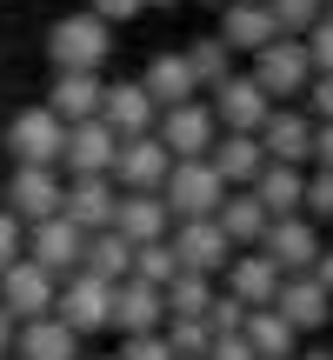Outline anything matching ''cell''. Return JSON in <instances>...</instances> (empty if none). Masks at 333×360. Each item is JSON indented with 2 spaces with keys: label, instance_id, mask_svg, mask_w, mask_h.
<instances>
[{
  "label": "cell",
  "instance_id": "cell-1",
  "mask_svg": "<svg viewBox=\"0 0 333 360\" xmlns=\"http://www.w3.org/2000/svg\"><path fill=\"white\" fill-rule=\"evenodd\" d=\"M47 60H53V74H100V67L114 60V27L93 20L87 7L60 13V20L47 27Z\"/></svg>",
  "mask_w": 333,
  "mask_h": 360
},
{
  "label": "cell",
  "instance_id": "cell-2",
  "mask_svg": "<svg viewBox=\"0 0 333 360\" xmlns=\"http://www.w3.org/2000/svg\"><path fill=\"white\" fill-rule=\"evenodd\" d=\"M227 193H233V187L214 174V160H174L160 200H166V214H174V227H180V220H214Z\"/></svg>",
  "mask_w": 333,
  "mask_h": 360
},
{
  "label": "cell",
  "instance_id": "cell-3",
  "mask_svg": "<svg viewBox=\"0 0 333 360\" xmlns=\"http://www.w3.org/2000/svg\"><path fill=\"white\" fill-rule=\"evenodd\" d=\"M247 74L260 80V94H267L273 107H287V101H307V87H313V60H307V40H273V47H260L254 53V67Z\"/></svg>",
  "mask_w": 333,
  "mask_h": 360
},
{
  "label": "cell",
  "instance_id": "cell-4",
  "mask_svg": "<svg viewBox=\"0 0 333 360\" xmlns=\"http://www.w3.org/2000/svg\"><path fill=\"white\" fill-rule=\"evenodd\" d=\"M7 154H13V167H53V174H60V160H67V120L47 114V107H20V114L7 120Z\"/></svg>",
  "mask_w": 333,
  "mask_h": 360
},
{
  "label": "cell",
  "instance_id": "cell-5",
  "mask_svg": "<svg viewBox=\"0 0 333 360\" xmlns=\"http://www.w3.org/2000/svg\"><path fill=\"white\" fill-rule=\"evenodd\" d=\"M7 214L20 220V227L60 220L67 214V174H53V167H13V180H7Z\"/></svg>",
  "mask_w": 333,
  "mask_h": 360
},
{
  "label": "cell",
  "instance_id": "cell-6",
  "mask_svg": "<svg viewBox=\"0 0 333 360\" xmlns=\"http://www.w3.org/2000/svg\"><path fill=\"white\" fill-rule=\"evenodd\" d=\"M254 254H267L273 267L287 274V281H294V274H313V267H320V254H327V227H313L307 214L273 220V227H267V240H260Z\"/></svg>",
  "mask_w": 333,
  "mask_h": 360
},
{
  "label": "cell",
  "instance_id": "cell-7",
  "mask_svg": "<svg viewBox=\"0 0 333 360\" xmlns=\"http://www.w3.org/2000/svg\"><path fill=\"white\" fill-rule=\"evenodd\" d=\"M154 141L174 160H207V154H214V141H220V120H214V107H207V101H187V107H166V114H160Z\"/></svg>",
  "mask_w": 333,
  "mask_h": 360
},
{
  "label": "cell",
  "instance_id": "cell-8",
  "mask_svg": "<svg viewBox=\"0 0 333 360\" xmlns=\"http://www.w3.org/2000/svg\"><path fill=\"white\" fill-rule=\"evenodd\" d=\"M53 314H60L80 340H87V334H114V287L93 281V274H74V281H60Z\"/></svg>",
  "mask_w": 333,
  "mask_h": 360
},
{
  "label": "cell",
  "instance_id": "cell-9",
  "mask_svg": "<svg viewBox=\"0 0 333 360\" xmlns=\"http://www.w3.org/2000/svg\"><path fill=\"white\" fill-rule=\"evenodd\" d=\"M80 254H87V233H80L67 214L27 227V260H34L40 274H53V281H74V274H80Z\"/></svg>",
  "mask_w": 333,
  "mask_h": 360
},
{
  "label": "cell",
  "instance_id": "cell-10",
  "mask_svg": "<svg viewBox=\"0 0 333 360\" xmlns=\"http://www.w3.org/2000/svg\"><path fill=\"white\" fill-rule=\"evenodd\" d=\"M53 300H60V281H53V274H40L34 260H13V267L0 274V307H7L20 327H27V321H47Z\"/></svg>",
  "mask_w": 333,
  "mask_h": 360
},
{
  "label": "cell",
  "instance_id": "cell-11",
  "mask_svg": "<svg viewBox=\"0 0 333 360\" xmlns=\"http://www.w3.org/2000/svg\"><path fill=\"white\" fill-rule=\"evenodd\" d=\"M207 107H214L220 134H260V127H267V114H273V101L260 94L254 74H233L227 87H214V94H207Z\"/></svg>",
  "mask_w": 333,
  "mask_h": 360
},
{
  "label": "cell",
  "instance_id": "cell-12",
  "mask_svg": "<svg viewBox=\"0 0 333 360\" xmlns=\"http://www.w3.org/2000/svg\"><path fill=\"white\" fill-rule=\"evenodd\" d=\"M166 174H174V154H166L154 134L120 141V154H114V187H120V193H160Z\"/></svg>",
  "mask_w": 333,
  "mask_h": 360
},
{
  "label": "cell",
  "instance_id": "cell-13",
  "mask_svg": "<svg viewBox=\"0 0 333 360\" xmlns=\"http://www.w3.org/2000/svg\"><path fill=\"white\" fill-rule=\"evenodd\" d=\"M280 287H287V274L273 267L267 254H233V267L220 274V294H227V300H240L247 314L273 307V300H280Z\"/></svg>",
  "mask_w": 333,
  "mask_h": 360
},
{
  "label": "cell",
  "instance_id": "cell-14",
  "mask_svg": "<svg viewBox=\"0 0 333 360\" xmlns=\"http://www.w3.org/2000/svg\"><path fill=\"white\" fill-rule=\"evenodd\" d=\"M174 254H180V274H207V281H220V274L233 267V247H227V233H220L214 220H180L174 227Z\"/></svg>",
  "mask_w": 333,
  "mask_h": 360
},
{
  "label": "cell",
  "instance_id": "cell-15",
  "mask_svg": "<svg viewBox=\"0 0 333 360\" xmlns=\"http://www.w3.org/2000/svg\"><path fill=\"white\" fill-rule=\"evenodd\" d=\"M114 154H120V134L107 127V120H80V127H67V160H60V174H67V180L114 174Z\"/></svg>",
  "mask_w": 333,
  "mask_h": 360
},
{
  "label": "cell",
  "instance_id": "cell-16",
  "mask_svg": "<svg viewBox=\"0 0 333 360\" xmlns=\"http://www.w3.org/2000/svg\"><path fill=\"white\" fill-rule=\"evenodd\" d=\"M114 334L141 340V334H166V294L147 281H120L114 287Z\"/></svg>",
  "mask_w": 333,
  "mask_h": 360
},
{
  "label": "cell",
  "instance_id": "cell-17",
  "mask_svg": "<svg viewBox=\"0 0 333 360\" xmlns=\"http://www.w3.org/2000/svg\"><path fill=\"white\" fill-rule=\"evenodd\" d=\"M100 120L120 134V141H141V134L160 127V107L141 80H107V101H100Z\"/></svg>",
  "mask_w": 333,
  "mask_h": 360
},
{
  "label": "cell",
  "instance_id": "cell-18",
  "mask_svg": "<svg viewBox=\"0 0 333 360\" xmlns=\"http://www.w3.org/2000/svg\"><path fill=\"white\" fill-rule=\"evenodd\" d=\"M260 147H267L273 167H313V120L300 107H273L267 127H260Z\"/></svg>",
  "mask_w": 333,
  "mask_h": 360
},
{
  "label": "cell",
  "instance_id": "cell-19",
  "mask_svg": "<svg viewBox=\"0 0 333 360\" xmlns=\"http://www.w3.org/2000/svg\"><path fill=\"white\" fill-rule=\"evenodd\" d=\"M220 40H227L233 53H247V60H254L260 47H273V40H280V27H273L267 0H227V7H220Z\"/></svg>",
  "mask_w": 333,
  "mask_h": 360
},
{
  "label": "cell",
  "instance_id": "cell-20",
  "mask_svg": "<svg viewBox=\"0 0 333 360\" xmlns=\"http://www.w3.org/2000/svg\"><path fill=\"white\" fill-rule=\"evenodd\" d=\"M120 214V187L114 174H93V180H67V220H74L80 233H107Z\"/></svg>",
  "mask_w": 333,
  "mask_h": 360
},
{
  "label": "cell",
  "instance_id": "cell-21",
  "mask_svg": "<svg viewBox=\"0 0 333 360\" xmlns=\"http://www.w3.org/2000/svg\"><path fill=\"white\" fill-rule=\"evenodd\" d=\"M273 307H280V321L294 327L300 340H307V334H320V327L333 321V294L313 281V274H294V281L280 287V300H273Z\"/></svg>",
  "mask_w": 333,
  "mask_h": 360
},
{
  "label": "cell",
  "instance_id": "cell-22",
  "mask_svg": "<svg viewBox=\"0 0 333 360\" xmlns=\"http://www.w3.org/2000/svg\"><path fill=\"white\" fill-rule=\"evenodd\" d=\"M100 101H107V80L100 74H53L47 87V114H60L67 127H80V120H100Z\"/></svg>",
  "mask_w": 333,
  "mask_h": 360
},
{
  "label": "cell",
  "instance_id": "cell-23",
  "mask_svg": "<svg viewBox=\"0 0 333 360\" xmlns=\"http://www.w3.org/2000/svg\"><path fill=\"white\" fill-rule=\"evenodd\" d=\"M114 233L127 247H154L174 233V214H166L160 193H120V214H114Z\"/></svg>",
  "mask_w": 333,
  "mask_h": 360
},
{
  "label": "cell",
  "instance_id": "cell-24",
  "mask_svg": "<svg viewBox=\"0 0 333 360\" xmlns=\"http://www.w3.org/2000/svg\"><path fill=\"white\" fill-rule=\"evenodd\" d=\"M214 227L227 233V247H233V254H254V247L267 240V227H273V214H267V207H260L254 193L240 187V193H227V200H220V214H214Z\"/></svg>",
  "mask_w": 333,
  "mask_h": 360
},
{
  "label": "cell",
  "instance_id": "cell-25",
  "mask_svg": "<svg viewBox=\"0 0 333 360\" xmlns=\"http://www.w3.org/2000/svg\"><path fill=\"white\" fill-rule=\"evenodd\" d=\"M207 160H214V174L227 180L233 193H240V187H254V180L267 174V147H260V134H220Z\"/></svg>",
  "mask_w": 333,
  "mask_h": 360
},
{
  "label": "cell",
  "instance_id": "cell-26",
  "mask_svg": "<svg viewBox=\"0 0 333 360\" xmlns=\"http://www.w3.org/2000/svg\"><path fill=\"white\" fill-rule=\"evenodd\" d=\"M141 87L154 94V107H160V114H166V107H187V101H200V80H193L187 53H154V60L141 67Z\"/></svg>",
  "mask_w": 333,
  "mask_h": 360
},
{
  "label": "cell",
  "instance_id": "cell-27",
  "mask_svg": "<svg viewBox=\"0 0 333 360\" xmlns=\"http://www.w3.org/2000/svg\"><path fill=\"white\" fill-rule=\"evenodd\" d=\"M87 354V340L74 334V327L60 321V314H47V321H27L20 340H13V360H80Z\"/></svg>",
  "mask_w": 333,
  "mask_h": 360
},
{
  "label": "cell",
  "instance_id": "cell-28",
  "mask_svg": "<svg viewBox=\"0 0 333 360\" xmlns=\"http://www.w3.org/2000/svg\"><path fill=\"white\" fill-rule=\"evenodd\" d=\"M247 193H254L273 220H294L300 207H307V167H273V160H267V174H260Z\"/></svg>",
  "mask_w": 333,
  "mask_h": 360
},
{
  "label": "cell",
  "instance_id": "cell-29",
  "mask_svg": "<svg viewBox=\"0 0 333 360\" xmlns=\"http://www.w3.org/2000/svg\"><path fill=\"white\" fill-rule=\"evenodd\" d=\"M80 274H93V281H107V287L133 281V247L120 240L114 227H107V233H87V254H80Z\"/></svg>",
  "mask_w": 333,
  "mask_h": 360
},
{
  "label": "cell",
  "instance_id": "cell-30",
  "mask_svg": "<svg viewBox=\"0 0 333 360\" xmlns=\"http://www.w3.org/2000/svg\"><path fill=\"white\" fill-rule=\"evenodd\" d=\"M247 347H254L260 360H294L300 334L280 321V307H260V314H247Z\"/></svg>",
  "mask_w": 333,
  "mask_h": 360
},
{
  "label": "cell",
  "instance_id": "cell-31",
  "mask_svg": "<svg viewBox=\"0 0 333 360\" xmlns=\"http://www.w3.org/2000/svg\"><path fill=\"white\" fill-rule=\"evenodd\" d=\"M187 53V67H193V80H200V94H214V87H227L233 80V47L220 34H200L193 47H180Z\"/></svg>",
  "mask_w": 333,
  "mask_h": 360
},
{
  "label": "cell",
  "instance_id": "cell-32",
  "mask_svg": "<svg viewBox=\"0 0 333 360\" xmlns=\"http://www.w3.org/2000/svg\"><path fill=\"white\" fill-rule=\"evenodd\" d=\"M214 300H220V281H207V274H180V281L166 287V321H207Z\"/></svg>",
  "mask_w": 333,
  "mask_h": 360
},
{
  "label": "cell",
  "instance_id": "cell-33",
  "mask_svg": "<svg viewBox=\"0 0 333 360\" xmlns=\"http://www.w3.org/2000/svg\"><path fill=\"white\" fill-rule=\"evenodd\" d=\"M133 281H147V287H174L180 281V254H174V233L166 240H154V247H133Z\"/></svg>",
  "mask_w": 333,
  "mask_h": 360
},
{
  "label": "cell",
  "instance_id": "cell-34",
  "mask_svg": "<svg viewBox=\"0 0 333 360\" xmlns=\"http://www.w3.org/2000/svg\"><path fill=\"white\" fill-rule=\"evenodd\" d=\"M267 13H273V27H280L287 40H307L313 27L327 20V0H267Z\"/></svg>",
  "mask_w": 333,
  "mask_h": 360
},
{
  "label": "cell",
  "instance_id": "cell-35",
  "mask_svg": "<svg viewBox=\"0 0 333 360\" xmlns=\"http://www.w3.org/2000/svg\"><path fill=\"white\" fill-rule=\"evenodd\" d=\"M166 347H174V360H207L214 327H207V321H166Z\"/></svg>",
  "mask_w": 333,
  "mask_h": 360
},
{
  "label": "cell",
  "instance_id": "cell-36",
  "mask_svg": "<svg viewBox=\"0 0 333 360\" xmlns=\"http://www.w3.org/2000/svg\"><path fill=\"white\" fill-rule=\"evenodd\" d=\"M300 214L313 220V227H333V174L327 167H307V207Z\"/></svg>",
  "mask_w": 333,
  "mask_h": 360
},
{
  "label": "cell",
  "instance_id": "cell-37",
  "mask_svg": "<svg viewBox=\"0 0 333 360\" xmlns=\"http://www.w3.org/2000/svg\"><path fill=\"white\" fill-rule=\"evenodd\" d=\"M300 114L313 120V127H333V74H313L307 101H300Z\"/></svg>",
  "mask_w": 333,
  "mask_h": 360
},
{
  "label": "cell",
  "instance_id": "cell-38",
  "mask_svg": "<svg viewBox=\"0 0 333 360\" xmlns=\"http://www.w3.org/2000/svg\"><path fill=\"white\" fill-rule=\"evenodd\" d=\"M207 327H214V340H227V334H247V307L220 294L214 307H207Z\"/></svg>",
  "mask_w": 333,
  "mask_h": 360
},
{
  "label": "cell",
  "instance_id": "cell-39",
  "mask_svg": "<svg viewBox=\"0 0 333 360\" xmlns=\"http://www.w3.org/2000/svg\"><path fill=\"white\" fill-rule=\"evenodd\" d=\"M13 260H27V227L7 214V207H0V274H7Z\"/></svg>",
  "mask_w": 333,
  "mask_h": 360
},
{
  "label": "cell",
  "instance_id": "cell-40",
  "mask_svg": "<svg viewBox=\"0 0 333 360\" xmlns=\"http://www.w3.org/2000/svg\"><path fill=\"white\" fill-rule=\"evenodd\" d=\"M307 60H313V74H333V13L307 34Z\"/></svg>",
  "mask_w": 333,
  "mask_h": 360
},
{
  "label": "cell",
  "instance_id": "cell-41",
  "mask_svg": "<svg viewBox=\"0 0 333 360\" xmlns=\"http://www.w3.org/2000/svg\"><path fill=\"white\" fill-rule=\"evenodd\" d=\"M87 13H93V20H107V27H127L133 13H147V0H87Z\"/></svg>",
  "mask_w": 333,
  "mask_h": 360
},
{
  "label": "cell",
  "instance_id": "cell-42",
  "mask_svg": "<svg viewBox=\"0 0 333 360\" xmlns=\"http://www.w3.org/2000/svg\"><path fill=\"white\" fill-rule=\"evenodd\" d=\"M114 354H120V360H174V347H166V334H141V340H120Z\"/></svg>",
  "mask_w": 333,
  "mask_h": 360
},
{
  "label": "cell",
  "instance_id": "cell-43",
  "mask_svg": "<svg viewBox=\"0 0 333 360\" xmlns=\"http://www.w3.org/2000/svg\"><path fill=\"white\" fill-rule=\"evenodd\" d=\"M207 360H260V354L247 347V334H227V340H214V347H207Z\"/></svg>",
  "mask_w": 333,
  "mask_h": 360
},
{
  "label": "cell",
  "instance_id": "cell-44",
  "mask_svg": "<svg viewBox=\"0 0 333 360\" xmlns=\"http://www.w3.org/2000/svg\"><path fill=\"white\" fill-rule=\"evenodd\" d=\"M313 167L333 174V127H313Z\"/></svg>",
  "mask_w": 333,
  "mask_h": 360
},
{
  "label": "cell",
  "instance_id": "cell-45",
  "mask_svg": "<svg viewBox=\"0 0 333 360\" xmlns=\"http://www.w3.org/2000/svg\"><path fill=\"white\" fill-rule=\"evenodd\" d=\"M13 340H20V321L0 307V360H13Z\"/></svg>",
  "mask_w": 333,
  "mask_h": 360
},
{
  "label": "cell",
  "instance_id": "cell-46",
  "mask_svg": "<svg viewBox=\"0 0 333 360\" xmlns=\"http://www.w3.org/2000/svg\"><path fill=\"white\" fill-rule=\"evenodd\" d=\"M313 281H320L327 294H333V240H327V254H320V267H313Z\"/></svg>",
  "mask_w": 333,
  "mask_h": 360
},
{
  "label": "cell",
  "instance_id": "cell-47",
  "mask_svg": "<svg viewBox=\"0 0 333 360\" xmlns=\"http://www.w3.org/2000/svg\"><path fill=\"white\" fill-rule=\"evenodd\" d=\"M294 360H333V347H300Z\"/></svg>",
  "mask_w": 333,
  "mask_h": 360
},
{
  "label": "cell",
  "instance_id": "cell-48",
  "mask_svg": "<svg viewBox=\"0 0 333 360\" xmlns=\"http://www.w3.org/2000/svg\"><path fill=\"white\" fill-rule=\"evenodd\" d=\"M80 360H120V354H80Z\"/></svg>",
  "mask_w": 333,
  "mask_h": 360
},
{
  "label": "cell",
  "instance_id": "cell-49",
  "mask_svg": "<svg viewBox=\"0 0 333 360\" xmlns=\"http://www.w3.org/2000/svg\"><path fill=\"white\" fill-rule=\"evenodd\" d=\"M147 7H180V0H147Z\"/></svg>",
  "mask_w": 333,
  "mask_h": 360
},
{
  "label": "cell",
  "instance_id": "cell-50",
  "mask_svg": "<svg viewBox=\"0 0 333 360\" xmlns=\"http://www.w3.org/2000/svg\"><path fill=\"white\" fill-rule=\"evenodd\" d=\"M200 7H227V0H200Z\"/></svg>",
  "mask_w": 333,
  "mask_h": 360
},
{
  "label": "cell",
  "instance_id": "cell-51",
  "mask_svg": "<svg viewBox=\"0 0 333 360\" xmlns=\"http://www.w3.org/2000/svg\"><path fill=\"white\" fill-rule=\"evenodd\" d=\"M0 207H7V180H0Z\"/></svg>",
  "mask_w": 333,
  "mask_h": 360
},
{
  "label": "cell",
  "instance_id": "cell-52",
  "mask_svg": "<svg viewBox=\"0 0 333 360\" xmlns=\"http://www.w3.org/2000/svg\"><path fill=\"white\" fill-rule=\"evenodd\" d=\"M327 240H333V233H327Z\"/></svg>",
  "mask_w": 333,
  "mask_h": 360
}]
</instances>
